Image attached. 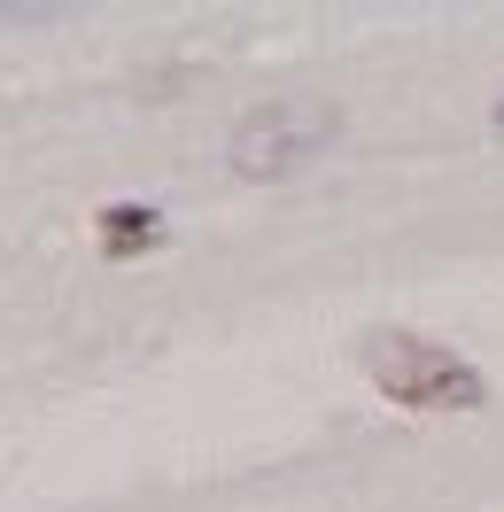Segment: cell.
I'll return each mask as SVG.
<instances>
[{
  "mask_svg": "<svg viewBox=\"0 0 504 512\" xmlns=\"http://www.w3.org/2000/svg\"><path fill=\"white\" fill-rule=\"evenodd\" d=\"M342 140V117L334 109H249L233 125V171L241 179H295L303 163H318Z\"/></svg>",
  "mask_w": 504,
  "mask_h": 512,
  "instance_id": "cell-2",
  "label": "cell"
},
{
  "mask_svg": "<svg viewBox=\"0 0 504 512\" xmlns=\"http://www.w3.org/2000/svg\"><path fill=\"white\" fill-rule=\"evenodd\" d=\"M365 373H373L380 396H396L411 412H473L481 404V373L466 357L427 342V334H404V326H388V334L365 342Z\"/></svg>",
  "mask_w": 504,
  "mask_h": 512,
  "instance_id": "cell-1",
  "label": "cell"
},
{
  "mask_svg": "<svg viewBox=\"0 0 504 512\" xmlns=\"http://www.w3.org/2000/svg\"><path fill=\"white\" fill-rule=\"evenodd\" d=\"M497 125H504V101H497Z\"/></svg>",
  "mask_w": 504,
  "mask_h": 512,
  "instance_id": "cell-4",
  "label": "cell"
},
{
  "mask_svg": "<svg viewBox=\"0 0 504 512\" xmlns=\"http://www.w3.org/2000/svg\"><path fill=\"white\" fill-rule=\"evenodd\" d=\"M156 241H163V218L148 202H109L101 210V249L109 256H140V249H156Z\"/></svg>",
  "mask_w": 504,
  "mask_h": 512,
  "instance_id": "cell-3",
  "label": "cell"
}]
</instances>
